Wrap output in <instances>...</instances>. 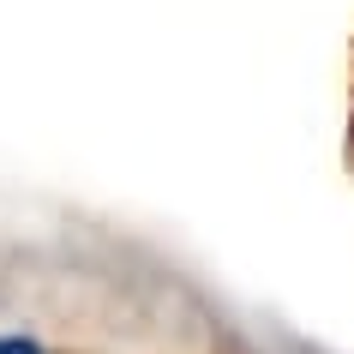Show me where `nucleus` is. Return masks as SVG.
<instances>
[{"label": "nucleus", "mask_w": 354, "mask_h": 354, "mask_svg": "<svg viewBox=\"0 0 354 354\" xmlns=\"http://www.w3.org/2000/svg\"><path fill=\"white\" fill-rule=\"evenodd\" d=\"M223 354H252V348H234V342H228V348H223Z\"/></svg>", "instance_id": "nucleus-1"}]
</instances>
